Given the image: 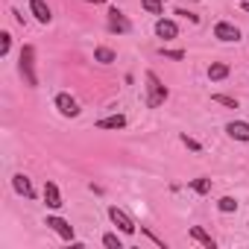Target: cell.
<instances>
[{
	"label": "cell",
	"mask_w": 249,
	"mask_h": 249,
	"mask_svg": "<svg viewBox=\"0 0 249 249\" xmlns=\"http://www.w3.org/2000/svg\"><path fill=\"white\" fill-rule=\"evenodd\" d=\"M103 246H108V249H123V240H120L114 231H106V234H103Z\"/></svg>",
	"instance_id": "21"
},
{
	"label": "cell",
	"mask_w": 249,
	"mask_h": 249,
	"mask_svg": "<svg viewBox=\"0 0 249 249\" xmlns=\"http://www.w3.org/2000/svg\"><path fill=\"white\" fill-rule=\"evenodd\" d=\"M94 62H100V65H111V62H117V53L111 50V47H94Z\"/></svg>",
	"instance_id": "15"
},
{
	"label": "cell",
	"mask_w": 249,
	"mask_h": 249,
	"mask_svg": "<svg viewBox=\"0 0 249 249\" xmlns=\"http://www.w3.org/2000/svg\"><path fill=\"white\" fill-rule=\"evenodd\" d=\"M44 205L53 208V211H59V208L65 205V202H62V191H59L56 182H44Z\"/></svg>",
	"instance_id": "9"
},
{
	"label": "cell",
	"mask_w": 249,
	"mask_h": 249,
	"mask_svg": "<svg viewBox=\"0 0 249 249\" xmlns=\"http://www.w3.org/2000/svg\"><path fill=\"white\" fill-rule=\"evenodd\" d=\"M159 56L173 59V62H182V59H185V50H167V47H159Z\"/></svg>",
	"instance_id": "24"
},
{
	"label": "cell",
	"mask_w": 249,
	"mask_h": 249,
	"mask_svg": "<svg viewBox=\"0 0 249 249\" xmlns=\"http://www.w3.org/2000/svg\"><path fill=\"white\" fill-rule=\"evenodd\" d=\"M240 9H243V12H249V0H243V3H240Z\"/></svg>",
	"instance_id": "27"
},
{
	"label": "cell",
	"mask_w": 249,
	"mask_h": 249,
	"mask_svg": "<svg viewBox=\"0 0 249 249\" xmlns=\"http://www.w3.org/2000/svg\"><path fill=\"white\" fill-rule=\"evenodd\" d=\"M144 82H147V85H144V88H147V100H144V103H147L150 108H159V106L170 97L167 85L159 79V73H156V71H144Z\"/></svg>",
	"instance_id": "1"
},
{
	"label": "cell",
	"mask_w": 249,
	"mask_h": 249,
	"mask_svg": "<svg viewBox=\"0 0 249 249\" xmlns=\"http://www.w3.org/2000/svg\"><path fill=\"white\" fill-rule=\"evenodd\" d=\"M217 211H220V214L237 211V199H234V196H220V199H217Z\"/></svg>",
	"instance_id": "18"
},
{
	"label": "cell",
	"mask_w": 249,
	"mask_h": 249,
	"mask_svg": "<svg viewBox=\"0 0 249 249\" xmlns=\"http://www.w3.org/2000/svg\"><path fill=\"white\" fill-rule=\"evenodd\" d=\"M141 9H147L150 15H164V0H141Z\"/></svg>",
	"instance_id": "19"
},
{
	"label": "cell",
	"mask_w": 249,
	"mask_h": 249,
	"mask_svg": "<svg viewBox=\"0 0 249 249\" xmlns=\"http://www.w3.org/2000/svg\"><path fill=\"white\" fill-rule=\"evenodd\" d=\"M108 220L123 231V234H135L138 231V226H135V220L123 211V208H117V205H108Z\"/></svg>",
	"instance_id": "3"
},
{
	"label": "cell",
	"mask_w": 249,
	"mask_h": 249,
	"mask_svg": "<svg viewBox=\"0 0 249 249\" xmlns=\"http://www.w3.org/2000/svg\"><path fill=\"white\" fill-rule=\"evenodd\" d=\"M214 38H220V41H226V44L240 41V30H237L231 21H217V24H214Z\"/></svg>",
	"instance_id": "7"
},
{
	"label": "cell",
	"mask_w": 249,
	"mask_h": 249,
	"mask_svg": "<svg viewBox=\"0 0 249 249\" xmlns=\"http://www.w3.org/2000/svg\"><path fill=\"white\" fill-rule=\"evenodd\" d=\"M156 36H159V38H164V41L176 38V36H179L176 21H170V18H159V21H156Z\"/></svg>",
	"instance_id": "12"
},
{
	"label": "cell",
	"mask_w": 249,
	"mask_h": 249,
	"mask_svg": "<svg viewBox=\"0 0 249 249\" xmlns=\"http://www.w3.org/2000/svg\"><path fill=\"white\" fill-rule=\"evenodd\" d=\"M9 50H12V36L3 30L0 33V56H9Z\"/></svg>",
	"instance_id": "23"
},
{
	"label": "cell",
	"mask_w": 249,
	"mask_h": 249,
	"mask_svg": "<svg viewBox=\"0 0 249 249\" xmlns=\"http://www.w3.org/2000/svg\"><path fill=\"white\" fill-rule=\"evenodd\" d=\"M229 76V65L226 62H211L208 65V79L211 82H220V79H226Z\"/></svg>",
	"instance_id": "16"
},
{
	"label": "cell",
	"mask_w": 249,
	"mask_h": 249,
	"mask_svg": "<svg viewBox=\"0 0 249 249\" xmlns=\"http://www.w3.org/2000/svg\"><path fill=\"white\" fill-rule=\"evenodd\" d=\"M126 126V114H108L97 120V129H123Z\"/></svg>",
	"instance_id": "13"
},
{
	"label": "cell",
	"mask_w": 249,
	"mask_h": 249,
	"mask_svg": "<svg viewBox=\"0 0 249 249\" xmlns=\"http://www.w3.org/2000/svg\"><path fill=\"white\" fill-rule=\"evenodd\" d=\"M246 226H249V223H246Z\"/></svg>",
	"instance_id": "29"
},
{
	"label": "cell",
	"mask_w": 249,
	"mask_h": 249,
	"mask_svg": "<svg viewBox=\"0 0 249 249\" xmlns=\"http://www.w3.org/2000/svg\"><path fill=\"white\" fill-rule=\"evenodd\" d=\"M191 237H194L196 243H202L205 249H217V240H214V237H211L202 226H191Z\"/></svg>",
	"instance_id": "14"
},
{
	"label": "cell",
	"mask_w": 249,
	"mask_h": 249,
	"mask_svg": "<svg viewBox=\"0 0 249 249\" xmlns=\"http://www.w3.org/2000/svg\"><path fill=\"white\" fill-rule=\"evenodd\" d=\"M191 191H196L199 196L211 194V179H208V176H196V179H191Z\"/></svg>",
	"instance_id": "17"
},
{
	"label": "cell",
	"mask_w": 249,
	"mask_h": 249,
	"mask_svg": "<svg viewBox=\"0 0 249 249\" xmlns=\"http://www.w3.org/2000/svg\"><path fill=\"white\" fill-rule=\"evenodd\" d=\"M141 231H144V234H147V237H150V240H153V243H156V246H161V249H167V243H164V240H161V237H159V234H153V231H150V229H147V226H141Z\"/></svg>",
	"instance_id": "25"
},
{
	"label": "cell",
	"mask_w": 249,
	"mask_h": 249,
	"mask_svg": "<svg viewBox=\"0 0 249 249\" xmlns=\"http://www.w3.org/2000/svg\"><path fill=\"white\" fill-rule=\"evenodd\" d=\"M30 12H33V18L38 21V24H50L53 21V12H50V6L44 3V0H30Z\"/></svg>",
	"instance_id": "11"
},
{
	"label": "cell",
	"mask_w": 249,
	"mask_h": 249,
	"mask_svg": "<svg viewBox=\"0 0 249 249\" xmlns=\"http://www.w3.org/2000/svg\"><path fill=\"white\" fill-rule=\"evenodd\" d=\"M179 141H182V147H188L191 153H202V144H199L196 138H191V135H179Z\"/></svg>",
	"instance_id": "22"
},
{
	"label": "cell",
	"mask_w": 249,
	"mask_h": 249,
	"mask_svg": "<svg viewBox=\"0 0 249 249\" xmlns=\"http://www.w3.org/2000/svg\"><path fill=\"white\" fill-rule=\"evenodd\" d=\"M44 226L47 229H53L62 240H68V243H73V226L65 220V217H59V214H50L47 220H44Z\"/></svg>",
	"instance_id": "6"
},
{
	"label": "cell",
	"mask_w": 249,
	"mask_h": 249,
	"mask_svg": "<svg viewBox=\"0 0 249 249\" xmlns=\"http://www.w3.org/2000/svg\"><path fill=\"white\" fill-rule=\"evenodd\" d=\"M53 106L59 108V114H62V117H79V111H82V108H79V103H76L68 91H59V94H56V100H53Z\"/></svg>",
	"instance_id": "5"
},
{
	"label": "cell",
	"mask_w": 249,
	"mask_h": 249,
	"mask_svg": "<svg viewBox=\"0 0 249 249\" xmlns=\"http://www.w3.org/2000/svg\"><path fill=\"white\" fill-rule=\"evenodd\" d=\"M176 15H185V18H191V24H199V15H194L188 9H176Z\"/></svg>",
	"instance_id": "26"
},
{
	"label": "cell",
	"mask_w": 249,
	"mask_h": 249,
	"mask_svg": "<svg viewBox=\"0 0 249 249\" xmlns=\"http://www.w3.org/2000/svg\"><path fill=\"white\" fill-rule=\"evenodd\" d=\"M12 191L18 196H24V199H36V188H33L30 176H24V173H15L12 176Z\"/></svg>",
	"instance_id": "8"
},
{
	"label": "cell",
	"mask_w": 249,
	"mask_h": 249,
	"mask_svg": "<svg viewBox=\"0 0 249 249\" xmlns=\"http://www.w3.org/2000/svg\"><path fill=\"white\" fill-rule=\"evenodd\" d=\"M18 71H21V76H24V82H27L30 88L38 85V73H36V47H33V44H24V47H21Z\"/></svg>",
	"instance_id": "2"
},
{
	"label": "cell",
	"mask_w": 249,
	"mask_h": 249,
	"mask_svg": "<svg viewBox=\"0 0 249 249\" xmlns=\"http://www.w3.org/2000/svg\"><path fill=\"white\" fill-rule=\"evenodd\" d=\"M106 24H108V33H117V36H126V33H132V21L123 15L120 9H108V15H106Z\"/></svg>",
	"instance_id": "4"
},
{
	"label": "cell",
	"mask_w": 249,
	"mask_h": 249,
	"mask_svg": "<svg viewBox=\"0 0 249 249\" xmlns=\"http://www.w3.org/2000/svg\"><path fill=\"white\" fill-rule=\"evenodd\" d=\"M226 132H229V138L249 144V123H246V120H231V123H226Z\"/></svg>",
	"instance_id": "10"
},
{
	"label": "cell",
	"mask_w": 249,
	"mask_h": 249,
	"mask_svg": "<svg viewBox=\"0 0 249 249\" xmlns=\"http://www.w3.org/2000/svg\"><path fill=\"white\" fill-rule=\"evenodd\" d=\"M164 3H167V0H164Z\"/></svg>",
	"instance_id": "28"
},
{
	"label": "cell",
	"mask_w": 249,
	"mask_h": 249,
	"mask_svg": "<svg viewBox=\"0 0 249 249\" xmlns=\"http://www.w3.org/2000/svg\"><path fill=\"white\" fill-rule=\"evenodd\" d=\"M211 100L220 103V106H226V108H237V106H240V103H237L234 97H229V94H211Z\"/></svg>",
	"instance_id": "20"
}]
</instances>
